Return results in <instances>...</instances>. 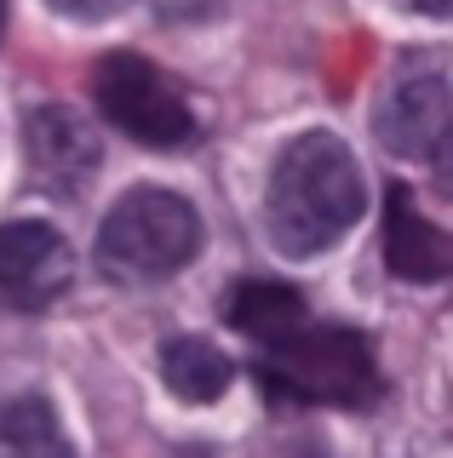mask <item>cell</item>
<instances>
[{
  "mask_svg": "<svg viewBox=\"0 0 453 458\" xmlns=\"http://www.w3.org/2000/svg\"><path fill=\"white\" fill-rule=\"evenodd\" d=\"M362 166L333 132H304L276 155L264 224L287 258L328 252L350 224L362 218Z\"/></svg>",
  "mask_w": 453,
  "mask_h": 458,
  "instance_id": "1",
  "label": "cell"
},
{
  "mask_svg": "<svg viewBox=\"0 0 453 458\" xmlns=\"http://www.w3.org/2000/svg\"><path fill=\"white\" fill-rule=\"evenodd\" d=\"M195 252H201V212L161 183L121 195L98 229V269L115 286H150L184 269Z\"/></svg>",
  "mask_w": 453,
  "mask_h": 458,
  "instance_id": "2",
  "label": "cell"
},
{
  "mask_svg": "<svg viewBox=\"0 0 453 458\" xmlns=\"http://www.w3.org/2000/svg\"><path fill=\"white\" fill-rule=\"evenodd\" d=\"M259 372H264V390L293 395V401L362 407V401H373V390H379L373 344L345 321H299L287 338L264 344Z\"/></svg>",
  "mask_w": 453,
  "mask_h": 458,
  "instance_id": "3",
  "label": "cell"
},
{
  "mask_svg": "<svg viewBox=\"0 0 453 458\" xmlns=\"http://www.w3.org/2000/svg\"><path fill=\"white\" fill-rule=\"evenodd\" d=\"M92 98L109 114V126H121L144 149H184L195 138V114L184 92L138 52H109L92 75Z\"/></svg>",
  "mask_w": 453,
  "mask_h": 458,
  "instance_id": "4",
  "label": "cell"
},
{
  "mask_svg": "<svg viewBox=\"0 0 453 458\" xmlns=\"http://www.w3.org/2000/svg\"><path fill=\"white\" fill-rule=\"evenodd\" d=\"M23 161H30V178L40 183L47 195H81V183L98 172L104 161V143L87 126V114L69 109V104H40L30 109L23 121Z\"/></svg>",
  "mask_w": 453,
  "mask_h": 458,
  "instance_id": "5",
  "label": "cell"
},
{
  "mask_svg": "<svg viewBox=\"0 0 453 458\" xmlns=\"http://www.w3.org/2000/svg\"><path fill=\"white\" fill-rule=\"evenodd\" d=\"M75 281V252L52 224H0V298L18 310H47Z\"/></svg>",
  "mask_w": 453,
  "mask_h": 458,
  "instance_id": "6",
  "label": "cell"
},
{
  "mask_svg": "<svg viewBox=\"0 0 453 458\" xmlns=\"http://www.w3.org/2000/svg\"><path fill=\"white\" fill-rule=\"evenodd\" d=\"M448 132H453V98H448L442 69H419V75H407L385 98V109H379V138H385V149L407 155V161L442 166Z\"/></svg>",
  "mask_w": 453,
  "mask_h": 458,
  "instance_id": "7",
  "label": "cell"
},
{
  "mask_svg": "<svg viewBox=\"0 0 453 458\" xmlns=\"http://www.w3.org/2000/svg\"><path fill=\"white\" fill-rule=\"evenodd\" d=\"M385 264H390L396 281H419V286L448 281V269H453L448 235L414 207V195L402 183L385 195Z\"/></svg>",
  "mask_w": 453,
  "mask_h": 458,
  "instance_id": "8",
  "label": "cell"
},
{
  "mask_svg": "<svg viewBox=\"0 0 453 458\" xmlns=\"http://www.w3.org/2000/svg\"><path fill=\"white\" fill-rule=\"evenodd\" d=\"M224 321L235 333H247L252 344H276L310 315H304V298L281 281H235V293L224 298Z\"/></svg>",
  "mask_w": 453,
  "mask_h": 458,
  "instance_id": "9",
  "label": "cell"
},
{
  "mask_svg": "<svg viewBox=\"0 0 453 458\" xmlns=\"http://www.w3.org/2000/svg\"><path fill=\"white\" fill-rule=\"evenodd\" d=\"M161 378L178 401H218L230 390L235 367L224 350H212L207 338H167L161 344Z\"/></svg>",
  "mask_w": 453,
  "mask_h": 458,
  "instance_id": "10",
  "label": "cell"
},
{
  "mask_svg": "<svg viewBox=\"0 0 453 458\" xmlns=\"http://www.w3.org/2000/svg\"><path fill=\"white\" fill-rule=\"evenodd\" d=\"M0 458H75L58 429V412L40 395L0 401Z\"/></svg>",
  "mask_w": 453,
  "mask_h": 458,
  "instance_id": "11",
  "label": "cell"
},
{
  "mask_svg": "<svg viewBox=\"0 0 453 458\" xmlns=\"http://www.w3.org/2000/svg\"><path fill=\"white\" fill-rule=\"evenodd\" d=\"M47 6L64 12V18H75V23H104V18H115L126 0H47Z\"/></svg>",
  "mask_w": 453,
  "mask_h": 458,
  "instance_id": "12",
  "label": "cell"
},
{
  "mask_svg": "<svg viewBox=\"0 0 453 458\" xmlns=\"http://www.w3.org/2000/svg\"><path fill=\"white\" fill-rule=\"evenodd\" d=\"M161 6V18H207L218 0H155Z\"/></svg>",
  "mask_w": 453,
  "mask_h": 458,
  "instance_id": "13",
  "label": "cell"
},
{
  "mask_svg": "<svg viewBox=\"0 0 453 458\" xmlns=\"http://www.w3.org/2000/svg\"><path fill=\"white\" fill-rule=\"evenodd\" d=\"M414 6L424 12V18H448V6H453V0H414Z\"/></svg>",
  "mask_w": 453,
  "mask_h": 458,
  "instance_id": "14",
  "label": "cell"
},
{
  "mask_svg": "<svg viewBox=\"0 0 453 458\" xmlns=\"http://www.w3.org/2000/svg\"><path fill=\"white\" fill-rule=\"evenodd\" d=\"M0 29H6V0H0Z\"/></svg>",
  "mask_w": 453,
  "mask_h": 458,
  "instance_id": "15",
  "label": "cell"
}]
</instances>
